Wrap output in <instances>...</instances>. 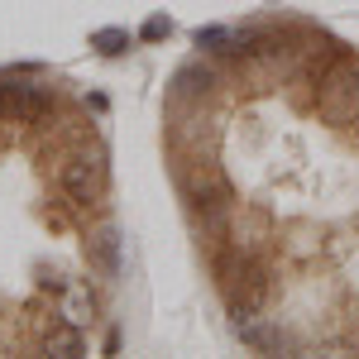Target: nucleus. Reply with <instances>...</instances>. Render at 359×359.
I'll list each match as a JSON object with an SVG mask.
<instances>
[{"label":"nucleus","mask_w":359,"mask_h":359,"mask_svg":"<svg viewBox=\"0 0 359 359\" xmlns=\"http://www.w3.org/2000/svg\"><path fill=\"white\" fill-rule=\"evenodd\" d=\"M130 43H135V34H125V29H96V34H91V48H101L106 57L125 53Z\"/></svg>","instance_id":"nucleus-1"},{"label":"nucleus","mask_w":359,"mask_h":359,"mask_svg":"<svg viewBox=\"0 0 359 359\" xmlns=\"http://www.w3.org/2000/svg\"><path fill=\"white\" fill-rule=\"evenodd\" d=\"M168 34H172V20H168V15H149L144 29H139V39H149V43H158V39H168Z\"/></svg>","instance_id":"nucleus-2"}]
</instances>
